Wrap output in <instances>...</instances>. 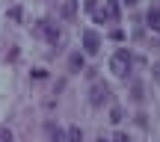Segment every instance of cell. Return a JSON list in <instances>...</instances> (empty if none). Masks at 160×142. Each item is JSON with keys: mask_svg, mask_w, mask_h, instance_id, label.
I'll return each instance as SVG.
<instances>
[{"mask_svg": "<svg viewBox=\"0 0 160 142\" xmlns=\"http://www.w3.org/2000/svg\"><path fill=\"white\" fill-rule=\"evenodd\" d=\"M131 65H133V59H131V53H128V51H116L113 59H110V71H113L116 77H128Z\"/></svg>", "mask_w": 160, "mask_h": 142, "instance_id": "cell-1", "label": "cell"}, {"mask_svg": "<svg viewBox=\"0 0 160 142\" xmlns=\"http://www.w3.org/2000/svg\"><path fill=\"white\" fill-rule=\"evenodd\" d=\"M36 36H45L51 45H59V42H62L59 27H57V24H51V21H39V24H36Z\"/></svg>", "mask_w": 160, "mask_h": 142, "instance_id": "cell-2", "label": "cell"}, {"mask_svg": "<svg viewBox=\"0 0 160 142\" xmlns=\"http://www.w3.org/2000/svg\"><path fill=\"white\" fill-rule=\"evenodd\" d=\"M95 21H98V24H104V21H119V3H116V0H107L104 12L95 9Z\"/></svg>", "mask_w": 160, "mask_h": 142, "instance_id": "cell-3", "label": "cell"}, {"mask_svg": "<svg viewBox=\"0 0 160 142\" xmlns=\"http://www.w3.org/2000/svg\"><path fill=\"white\" fill-rule=\"evenodd\" d=\"M83 47H86V53H98L101 51V36L95 30H83Z\"/></svg>", "mask_w": 160, "mask_h": 142, "instance_id": "cell-4", "label": "cell"}, {"mask_svg": "<svg viewBox=\"0 0 160 142\" xmlns=\"http://www.w3.org/2000/svg\"><path fill=\"white\" fill-rule=\"evenodd\" d=\"M89 101L95 104V107H101L104 101H110V86H104V83H95V86H92V95H89Z\"/></svg>", "mask_w": 160, "mask_h": 142, "instance_id": "cell-5", "label": "cell"}, {"mask_svg": "<svg viewBox=\"0 0 160 142\" xmlns=\"http://www.w3.org/2000/svg\"><path fill=\"white\" fill-rule=\"evenodd\" d=\"M145 21H148V27L154 30V33H160V9H151L148 15H145Z\"/></svg>", "mask_w": 160, "mask_h": 142, "instance_id": "cell-6", "label": "cell"}, {"mask_svg": "<svg viewBox=\"0 0 160 142\" xmlns=\"http://www.w3.org/2000/svg\"><path fill=\"white\" fill-rule=\"evenodd\" d=\"M62 15L68 18V21L77 15V0H65V3H62Z\"/></svg>", "mask_w": 160, "mask_h": 142, "instance_id": "cell-7", "label": "cell"}, {"mask_svg": "<svg viewBox=\"0 0 160 142\" xmlns=\"http://www.w3.org/2000/svg\"><path fill=\"white\" fill-rule=\"evenodd\" d=\"M68 65H71V71H83V56H80V53H71Z\"/></svg>", "mask_w": 160, "mask_h": 142, "instance_id": "cell-8", "label": "cell"}, {"mask_svg": "<svg viewBox=\"0 0 160 142\" xmlns=\"http://www.w3.org/2000/svg\"><path fill=\"white\" fill-rule=\"evenodd\" d=\"M65 142H83V133H80V127H71L68 136H65Z\"/></svg>", "mask_w": 160, "mask_h": 142, "instance_id": "cell-9", "label": "cell"}, {"mask_svg": "<svg viewBox=\"0 0 160 142\" xmlns=\"http://www.w3.org/2000/svg\"><path fill=\"white\" fill-rule=\"evenodd\" d=\"M110 121H113V125H119V121H122V110H119V107L110 110Z\"/></svg>", "mask_w": 160, "mask_h": 142, "instance_id": "cell-10", "label": "cell"}, {"mask_svg": "<svg viewBox=\"0 0 160 142\" xmlns=\"http://www.w3.org/2000/svg\"><path fill=\"white\" fill-rule=\"evenodd\" d=\"M9 18H12V21H21V6H12V9H9Z\"/></svg>", "mask_w": 160, "mask_h": 142, "instance_id": "cell-11", "label": "cell"}, {"mask_svg": "<svg viewBox=\"0 0 160 142\" xmlns=\"http://www.w3.org/2000/svg\"><path fill=\"white\" fill-rule=\"evenodd\" d=\"M110 39H113V42H122V39H125V33H122V30H113V33H110Z\"/></svg>", "mask_w": 160, "mask_h": 142, "instance_id": "cell-12", "label": "cell"}, {"mask_svg": "<svg viewBox=\"0 0 160 142\" xmlns=\"http://www.w3.org/2000/svg\"><path fill=\"white\" fill-rule=\"evenodd\" d=\"M0 142H12V133H6V130H0Z\"/></svg>", "mask_w": 160, "mask_h": 142, "instance_id": "cell-13", "label": "cell"}, {"mask_svg": "<svg viewBox=\"0 0 160 142\" xmlns=\"http://www.w3.org/2000/svg\"><path fill=\"white\" fill-rule=\"evenodd\" d=\"M116 142H128V136L125 133H116Z\"/></svg>", "mask_w": 160, "mask_h": 142, "instance_id": "cell-14", "label": "cell"}, {"mask_svg": "<svg viewBox=\"0 0 160 142\" xmlns=\"http://www.w3.org/2000/svg\"><path fill=\"white\" fill-rule=\"evenodd\" d=\"M154 77H157V80H160V62H157V68H154Z\"/></svg>", "mask_w": 160, "mask_h": 142, "instance_id": "cell-15", "label": "cell"}, {"mask_svg": "<svg viewBox=\"0 0 160 142\" xmlns=\"http://www.w3.org/2000/svg\"><path fill=\"white\" fill-rule=\"evenodd\" d=\"M125 3H128V6H133V3H137V0H125Z\"/></svg>", "mask_w": 160, "mask_h": 142, "instance_id": "cell-16", "label": "cell"}, {"mask_svg": "<svg viewBox=\"0 0 160 142\" xmlns=\"http://www.w3.org/2000/svg\"><path fill=\"white\" fill-rule=\"evenodd\" d=\"M98 142H107V139H104V136H101V139H98Z\"/></svg>", "mask_w": 160, "mask_h": 142, "instance_id": "cell-17", "label": "cell"}]
</instances>
